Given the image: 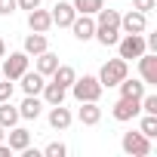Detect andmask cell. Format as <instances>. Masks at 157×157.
Returning <instances> with one entry per match:
<instances>
[{"mask_svg":"<svg viewBox=\"0 0 157 157\" xmlns=\"http://www.w3.org/2000/svg\"><path fill=\"white\" fill-rule=\"evenodd\" d=\"M99 19H96V40L102 43V46H114L117 40H120V13L117 10H99L96 13Z\"/></svg>","mask_w":157,"mask_h":157,"instance_id":"1","label":"cell"},{"mask_svg":"<svg viewBox=\"0 0 157 157\" xmlns=\"http://www.w3.org/2000/svg\"><path fill=\"white\" fill-rule=\"evenodd\" d=\"M68 90H71V96H74L77 102H99L105 86L99 83V77H93V74H83V77H77V80H74Z\"/></svg>","mask_w":157,"mask_h":157,"instance_id":"2","label":"cell"},{"mask_svg":"<svg viewBox=\"0 0 157 157\" xmlns=\"http://www.w3.org/2000/svg\"><path fill=\"white\" fill-rule=\"evenodd\" d=\"M123 77H129V65H126V59H108L105 65H102V71H99V83L102 86H117L120 80H123Z\"/></svg>","mask_w":157,"mask_h":157,"instance_id":"3","label":"cell"},{"mask_svg":"<svg viewBox=\"0 0 157 157\" xmlns=\"http://www.w3.org/2000/svg\"><path fill=\"white\" fill-rule=\"evenodd\" d=\"M120 148H123V154H132V157H148L151 154V139L145 136V132H123V139H120Z\"/></svg>","mask_w":157,"mask_h":157,"instance_id":"4","label":"cell"},{"mask_svg":"<svg viewBox=\"0 0 157 157\" xmlns=\"http://www.w3.org/2000/svg\"><path fill=\"white\" fill-rule=\"evenodd\" d=\"M114 46H117L120 59H126V62H129V59H139L142 52H148V43H145V37H142V34H123Z\"/></svg>","mask_w":157,"mask_h":157,"instance_id":"5","label":"cell"},{"mask_svg":"<svg viewBox=\"0 0 157 157\" xmlns=\"http://www.w3.org/2000/svg\"><path fill=\"white\" fill-rule=\"evenodd\" d=\"M28 62H31V56L22 49V52H10V59L3 56V77L6 80H19V77L28 71Z\"/></svg>","mask_w":157,"mask_h":157,"instance_id":"6","label":"cell"},{"mask_svg":"<svg viewBox=\"0 0 157 157\" xmlns=\"http://www.w3.org/2000/svg\"><path fill=\"white\" fill-rule=\"evenodd\" d=\"M139 114H142L139 99H126V96H120V99L114 102V108H111V117L120 120V123H129V120H136Z\"/></svg>","mask_w":157,"mask_h":157,"instance_id":"7","label":"cell"},{"mask_svg":"<svg viewBox=\"0 0 157 157\" xmlns=\"http://www.w3.org/2000/svg\"><path fill=\"white\" fill-rule=\"evenodd\" d=\"M120 31L123 34H145L148 31V16L139 10H129L126 16H120Z\"/></svg>","mask_w":157,"mask_h":157,"instance_id":"8","label":"cell"},{"mask_svg":"<svg viewBox=\"0 0 157 157\" xmlns=\"http://www.w3.org/2000/svg\"><path fill=\"white\" fill-rule=\"evenodd\" d=\"M71 31H74V37L77 40H93V34H96V19L93 16H83V13H77L74 16V22H71Z\"/></svg>","mask_w":157,"mask_h":157,"instance_id":"9","label":"cell"},{"mask_svg":"<svg viewBox=\"0 0 157 157\" xmlns=\"http://www.w3.org/2000/svg\"><path fill=\"white\" fill-rule=\"evenodd\" d=\"M139 74H142L145 86L157 83V52H142L139 56Z\"/></svg>","mask_w":157,"mask_h":157,"instance_id":"10","label":"cell"},{"mask_svg":"<svg viewBox=\"0 0 157 157\" xmlns=\"http://www.w3.org/2000/svg\"><path fill=\"white\" fill-rule=\"evenodd\" d=\"M74 16H77V10H74L71 3H65V0H59V3L52 6V13H49V19H52V25H59V28H71V22H74Z\"/></svg>","mask_w":157,"mask_h":157,"instance_id":"11","label":"cell"},{"mask_svg":"<svg viewBox=\"0 0 157 157\" xmlns=\"http://www.w3.org/2000/svg\"><path fill=\"white\" fill-rule=\"evenodd\" d=\"M6 145H10L13 151H25V148L31 145V132L16 123V126H10V132H6Z\"/></svg>","mask_w":157,"mask_h":157,"instance_id":"12","label":"cell"},{"mask_svg":"<svg viewBox=\"0 0 157 157\" xmlns=\"http://www.w3.org/2000/svg\"><path fill=\"white\" fill-rule=\"evenodd\" d=\"M19 80H22L25 96H40V90H43V83H46V77H43L40 71H25Z\"/></svg>","mask_w":157,"mask_h":157,"instance_id":"13","label":"cell"},{"mask_svg":"<svg viewBox=\"0 0 157 157\" xmlns=\"http://www.w3.org/2000/svg\"><path fill=\"white\" fill-rule=\"evenodd\" d=\"M77 120H80L83 126H96V123L102 120V108H99V102H80Z\"/></svg>","mask_w":157,"mask_h":157,"instance_id":"14","label":"cell"},{"mask_svg":"<svg viewBox=\"0 0 157 157\" xmlns=\"http://www.w3.org/2000/svg\"><path fill=\"white\" fill-rule=\"evenodd\" d=\"M28 28L31 31H40V34H46L49 28H52V19H49V10H31L28 13Z\"/></svg>","mask_w":157,"mask_h":157,"instance_id":"15","label":"cell"},{"mask_svg":"<svg viewBox=\"0 0 157 157\" xmlns=\"http://www.w3.org/2000/svg\"><path fill=\"white\" fill-rule=\"evenodd\" d=\"M40 114H43V99L25 96V102L19 105V117H22V120H37Z\"/></svg>","mask_w":157,"mask_h":157,"instance_id":"16","label":"cell"},{"mask_svg":"<svg viewBox=\"0 0 157 157\" xmlns=\"http://www.w3.org/2000/svg\"><path fill=\"white\" fill-rule=\"evenodd\" d=\"M71 120H74V117H71V111L65 108V102H62V105H49V126H52V129H68Z\"/></svg>","mask_w":157,"mask_h":157,"instance_id":"17","label":"cell"},{"mask_svg":"<svg viewBox=\"0 0 157 157\" xmlns=\"http://www.w3.org/2000/svg\"><path fill=\"white\" fill-rule=\"evenodd\" d=\"M40 96H43V102H46V105H62V102H65V96H68V90H65V86H59L56 80H49V83H43Z\"/></svg>","mask_w":157,"mask_h":157,"instance_id":"18","label":"cell"},{"mask_svg":"<svg viewBox=\"0 0 157 157\" xmlns=\"http://www.w3.org/2000/svg\"><path fill=\"white\" fill-rule=\"evenodd\" d=\"M28 56H40L43 49H49V43H46V34H40V31H31L28 37H25V46H22Z\"/></svg>","mask_w":157,"mask_h":157,"instance_id":"19","label":"cell"},{"mask_svg":"<svg viewBox=\"0 0 157 157\" xmlns=\"http://www.w3.org/2000/svg\"><path fill=\"white\" fill-rule=\"evenodd\" d=\"M117 86H120V96H126V99H142L145 96V80H129V77H123Z\"/></svg>","mask_w":157,"mask_h":157,"instance_id":"20","label":"cell"},{"mask_svg":"<svg viewBox=\"0 0 157 157\" xmlns=\"http://www.w3.org/2000/svg\"><path fill=\"white\" fill-rule=\"evenodd\" d=\"M34 59H37V71H40L43 77H49V74L59 68V56H56V52H49V49H43V52H40V56H34Z\"/></svg>","mask_w":157,"mask_h":157,"instance_id":"21","label":"cell"},{"mask_svg":"<svg viewBox=\"0 0 157 157\" xmlns=\"http://www.w3.org/2000/svg\"><path fill=\"white\" fill-rule=\"evenodd\" d=\"M22 117H19V108L13 105V102H0V126L3 129H10V126H16Z\"/></svg>","mask_w":157,"mask_h":157,"instance_id":"22","label":"cell"},{"mask_svg":"<svg viewBox=\"0 0 157 157\" xmlns=\"http://www.w3.org/2000/svg\"><path fill=\"white\" fill-rule=\"evenodd\" d=\"M49 77H52V80H56L59 86H65V90H68V86H71V83L77 80V71H74L71 65H59V68H56V71H52Z\"/></svg>","mask_w":157,"mask_h":157,"instance_id":"23","label":"cell"},{"mask_svg":"<svg viewBox=\"0 0 157 157\" xmlns=\"http://www.w3.org/2000/svg\"><path fill=\"white\" fill-rule=\"evenodd\" d=\"M77 13H83V16H96L102 6H105V0H74V3H71Z\"/></svg>","mask_w":157,"mask_h":157,"instance_id":"24","label":"cell"},{"mask_svg":"<svg viewBox=\"0 0 157 157\" xmlns=\"http://www.w3.org/2000/svg\"><path fill=\"white\" fill-rule=\"evenodd\" d=\"M139 132H145L148 139H154L157 136V114H145L142 123H139Z\"/></svg>","mask_w":157,"mask_h":157,"instance_id":"25","label":"cell"},{"mask_svg":"<svg viewBox=\"0 0 157 157\" xmlns=\"http://www.w3.org/2000/svg\"><path fill=\"white\" fill-rule=\"evenodd\" d=\"M139 105H142L145 114H157V96H154V93H145V96L139 99Z\"/></svg>","mask_w":157,"mask_h":157,"instance_id":"26","label":"cell"},{"mask_svg":"<svg viewBox=\"0 0 157 157\" xmlns=\"http://www.w3.org/2000/svg\"><path fill=\"white\" fill-rule=\"evenodd\" d=\"M43 154H46V157H65V154H68V148H65L62 142H49V145L43 148Z\"/></svg>","mask_w":157,"mask_h":157,"instance_id":"27","label":"cell"},{"mask_svg":"<svg viewBox=\"0 0 157 157\" xmlns=\"http://www.w3.org/2000/svg\"><path fill=\"white\" fill-rule=\"evenodd\" d=\"M154 6H157V0H132V10H139V13H145V16H148Z\"/></svg>","mask_w":157,"mask_h":157,"instance_id":"28","label":"cell"},{"mask_svg":"<svg viewBox=\"0 0 157 157\" xmlns=\"http://www.w3.org/2000/svg\"><path fill=\"white\" fill-rule=\"evenodd\" d=\"M13 99V80H3L0 83V102H10Z\"/></svg>","mask_w":157,"mask_h":157,"instance_id":"29","label":"cell"},{"mask_svg":"<svg viewBox=\"0 0 157 157\" xmlns=\"http://www.w3.org/2000/svg\"><path fill=\"white\" fill-rule=\"evenodd\" d=\"M19 6H16V0H0V16H13Z\"/></svg>","mask_w":157,"mask_h":157,"instance_id":"30","label":"cell"},{"mask_svg":"<svg viewBox=\"0 0 157 157\" xmlns=\"http://www.w3.org/2000/svg\"><path fill=\"white\" fill-rule=\"evenodd\" d=\"M16 6H19V10H25V13H31V10H37V6H40V0H16Z\"/></svg>","mask_w":157,"mask_h":157,"instance_id":"31","label":"cell"},{"mask_svg":"<svg viewBox=\"0 0 157 157\" xmlns=\"http://www.w3.org/2000/svg\"><path fill=\"white\" fill-rule=\"evenodd\" d=\"M10 154H13V148H10L6 142H0V157H10Z\"/></svg>","mask_w":157,"mask_h":157,"instance_id":"32","label":"cell"},{"mask_svg":"<svg viewBox=\"0 0 157 157\" xmlns=\"http://www.w3.org/2000/svg\"><path fill=\"white\" fill-rule=\"evenodd\" d=\"M6 56V43H3V37H0V59Z\"/></svg>","mask_w":157,"mask_h":157,"instance_id":"33","label":"cell"},{"mask_svg":"<svg viewBox=\"0 0 157 157\" xmlns=\"http://www.w3.org/2000/svg\"><path fill=\"white\" fill-rule=\"evenodd\" d=\"M3 139H6V132H3V126H0V142H3Z\"/></svg>","mask_w":157,"mask_h":157,"instance_id":"34","label":"cell"}]
</instances>
